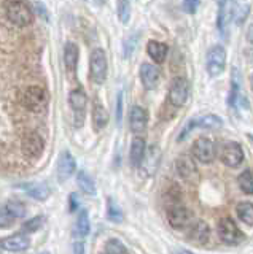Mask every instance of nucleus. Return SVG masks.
Returning <instances> with one entry per match:
<instances>
[{"instance_id": "obj_7", "label": "nucleus", "mask_w": 253, "mask_h": 254, "mask_svg": "<svg viewBox=\"0 0 253 254\" xmlns=\"http://www.w3.org/2000/svg\"><path fill=\"white\" fill-rule=\"evenodd\" d=\"M69 103L72 107L75 113V126L82 127L84 121V113H86V105H88V97L83 89H74L69 95Z\"/></svg>"}, {"instance_id": "obj_24", "label": "nucleus", "mask_w": 253, "mask_h": 254, "mask_svg": "<svg viewBox=\"0 0 253 254\" xmlns=\"http://www.w3.org/2000/svg\"><path fill=\"white\" fill-rule=\"evenodd\" d=\"M160 157H161L160 156V149H158L156 146H152L148 149V153H145L144 161H142V164H140V165H144L145 173L152 175L156 170L158 162H160Z\"/></svg>"}, {"instance_id": "obj_8", "label": "nucleus", "mask_w": 253, "mask_h": 254, "mask_svg": "<svg viewBox=\"0 0 253 254\" xmlns=\"http://www.w3.org/2000/svg\"><path fill=\"white\" fill-rule=\"evenodd\" d=\"M189 97V84L185 78H175L169 91V100L173 107H183Z\"/></svg>"}, {"instance_id": "obj_10", "label": "nucleus", "mask_w": 253, "mask_h": 254, "mask_svg": "<svg viewBox=\"0 0 253 254\" xmlns=\"http://www.w3.org/2000/svg\"><path fill=\"white\" fill-rule=\"evenodd\" d=\"M220 157H221V162H223L225 165L237 167V165H241L244 161V151L239 145H237V143L229 141V143H226V145H223V148H221Z\"/></svg>"}, {"instance_id": "obj_41", "label": "nucleus", "mask_w": 253, "mask_h": 254, "mask_svg": "<svg viewBox=\"0 0 253 254\" xmlns=\"http://www.w3.org/2000/svg\"><path fill=\"white\" fill-rule=\"evenodd\" d=\"M77 206H78L77 197H75V194H72V195H70V211H75Z\"/></svg>"}, {"instance_id": "obj_40", "label": "nucleus", "mask_w": 253, "mask_h": 254, "mask_svg": "<svg viewBox=\"0 0 253 254\" xmlns=\"http://www.w3.org/2000/svg\"><path fill=\"white\" fill-rule=\"evenodd\" d=\"M74 254H84V245L83 243H75L74 245Z\"/></svg>"}, {"instance_id": "obj_13", "label": "nucleus", "mask_w": 253, "mask_h": 254, "mask_svg": "<svg viewBox=\"0 0 253 254\" xmlns=\"http://www.w3.org/2000/svg\"><path fill=\"white\" fill-rule=\"evenodd\" d=\"M177 172L183 180L194 183L199 178V172H197V167L194 161L189 156H180L177 159Z\"/></svg>"}, {"instance_id": "obj_14", "label": "nucleus", "mask_w": 253, "mask_h": 254, "mask_svg": "<svg viewBox=\"0 0 253 254\" xmlns=\"http://www.w3.org/2000/svg\"><path fill=\"white\" fill-rule=\"evenodd\" d=\"M147 121H148V113L145 108L139 105H134L131 108L129 115V127L134 133H142L147 129Z\"/></svg>"}, {"instance_id": "obj_42", "label": "nucleus", "mask_w": 253, "mask_h": 254, "mask_svg": "<svg viewBox=\"0 0 253 254\" xmlns=\"http://www.w3.org/2000/svg\"><path fill=\"white\" fill-rule=\"evenodd\" d=\"M247 40H249L250 43H253V24L247 29Z\"/></svg>"}, {"instance_id": "obj_19", "label": "nucleus", "mask_w": 253, "mask_h": 254, "mask_svg": "<svg viewBox=\"0 0 253 254\" xmlns=\"http://www.w3.org/2000/svg\"><path fill=\"white\" fill-rule=\"evenodd\" d=\"M209 237H210V229L204 221L194 222V224L191 226V229H189V240H193L199 245L207 243Z\"/></svg>"}, {"instance_id": "obj_20", "label": "nucleus", "mask_w": 253, "mask_h": 254, "mask_svg": "<svg viewBox=\"0 0 253 254\" xmlns=\"http://www.w3.org/2000/svg\"><path fill=\"white\" fill-rule=\"evenodd\" d=\"M147 153V146H145V140L144 138H134L132 145H131V164L134 167H140L142 161H144Z\"/></svg>"}, {"instance_id": "obj_11", "label": "nucleus", "mask_w": 253, "mask_h": 254, "mask_svg": "<svg viewBox=\"0 0 253 254\" xmlns=\"http://www.w3.org/2000/svg\"><path fill=\"white\" fill-rule=\"evenodd\" d=\"M168 219L173 229H185L191 221V213L181 205H172L168 211Z\"/></svg>"}, {"instance_id": "obj_3", "label": "nucleus", "mask_w": 253, "mask_h": 254, "mask_svg": "<svg viewBox=\"0 0 253 254\" xmlns=\"http://www.w3.org/2000/svg\"><path fill=\"white\" fill-rule=\"evenodd\" d=\"M107 54L102 48H96L91 53V78L96 84H104L107 79Z\"/></svg>"}, {"instance_id": "obj_26", "label": "nucleus", "mask_w": 253, "mask_h": 254, "mask_svg": "<svg viewBox=\"0 0 253 254\" xmlns=\"http://www.w3.org/2000/svg\"><path fill=\"white\" fill-rule=\"evenodd\" d=\"M77 183H78V186H80V189L83 190L84 194L96 195V185H94V180L84 170L78 172V175H77Z\"/></svg>"}, {"instance_id": "obj_30", "label": "nucleus", "mask_w": 253, "mask_h": 254, "mask_svg": "<svg viewBox=\"0 0 253 254\" xmlns=\"http://www.w3.org/2000/svg\"><path fill=\"white\" fill-rule=\"evenodd\" d=\"M105 253L107 254H128V248L120 242L118 238H110L105 243Z\"/></svg>"}, {"instance_id": "obj_23", "label": "nucleus", "mask_w": 253, "mask_h": 254, "mask_svg": "<svg viewBox=\"0 0 253 254\" xmlns=\"http://www.w3.org/2000/svg\"><path fill=\"white\" fill-rule=\"evenodd\" d=\"M78 62V48L75 43L67 42L64 46V64L69 71H75Z\"/></svg>"}, {"instance_id": "obj_44", "label": "nucleus", "mask_w": 253, "mask_h": 254, "mask_svg": "<svg viewBox=\"0 0 253 254\" xmlns=\"http://www.w3.org/2000/svg\"><path fill=\"white\" fill-rule=\"evenodd\" d=\"M250 84H252V89H253V75H252V79H250Z\"/></svg>"}, {"instance_id": "obj_27", "label": "nucleus", "mask_w": 253, "mask_h": 254, "mask_svg": "<svg viewBox=\"0 0 253 254\" xmlns=\"http://www.w3.org/2000/svg\"><path fill=\"white\" fill-rule=\"evenodd\" d=\"M236 213L237 218H239L242 222L249 226H253V203L250 202H241L236 206Z\"/></svg>"}, {"instance_id": "obj_38", "label": "nucleus", "mask_w": 253, "mask_h": 254, "mask_svg": "<svg viewBox=\"0 0 253 254\" xmlns=\"http://www.w3.org/2000/svg\"><path fill=\"white\" fill-rule=\"evenodd\" d=\"M121 118H123V92L118 94V99H116V121H118V124L121 123Z\"/></svg>"}, {"instance_id": "obj_2", "label": "nucleus", "mask_w": 253, "mask_h": 254, "mask_svg": "<svg viewBox=\"0 0 253 254\" xmlns=\"http://www.w3.org/2000/svg\"><path fill=\"white\" fill-rule=\"evenodd\" d=\"M6 16H8V19L13 24H16L19 27L29 26L34 19L32 10L22 0H11V2H8V5H6Z\"/></svg>"}, {"instance_id": "obj_39", "label": "nucleus", "mask_w": 253, "mask_h": 254, "mask_svg": "<svg viewBox=\"0 0 253 254\" xmlns=\"http://www.w3.org/2000/svg\"><path fill=\"white\" fill-rule=\"evenodd\" d=\"M131 40H126V58L132 53V50H134V46H136V43H137V38L136 37H129Z\"/></svg>"}, {"instance_id": "obj_45", "label": "nucleus", "mask_w": 253, "mask_h": 254, "mask_svg": "<svg viewBox=\"0 0 253 254\" xmlns=\"http://www.w3.org/2000/svg\"><path fill=\"white\" fill-rule=\"evenodd\" d=\"M40 254H50L48 251H45V253H40Z\"/></svg>"}, {"instance_id": "obj_17", "label": "nucleus", "mask_w": 253, "mask_h": 254, "mask_svg": "<svg viewBox=\"0 0 253 254\" xmlns=\"http://www.w3.org/2000/svg\"><path fill=\"white\" fill-rule=\"evenodd\" d=\"M19 188L24 189L29 197H32L35 200H40V202L46 200L51 194V189L46 183H24V185H21Z\"/></svg>"}, {"instance_id": "obj_15", "label": "nucleus", "mask_w": 253, "mask_h": 254, "mask_svg": "<svg viewBox=\"0 0 253 254\" xmlns=\"http://www.w3.org/2000/svg\"><path fill=\"white\" fill-rule=\"evenodd\" d=\"M140 79L145 89L152 91L160 83V68L153 64H142L140 67Z\"/></svg>"}, {"instance_id": "obj_18", "label": "nucleus", "mask_w": 253, "mask_h": 254, "mask_svg": "<svg viewBox=\"0 0 253 254\" xmlns=\"http://www.w3.org/2000/svg\"><path fill=\"white\" fill-rule=\"evenodd\" d=\"M0 245H2L5 250L18 253V251L27 250L29 245H30V240H29V237L26 234H14V235H10V237L3 238Z\"/></svg>"}, {"instance_id": "obj_43", "label": "nucleus", "mask_w": 253, "mask_h": 254, "mask_svg": "<svg viewBox=\"0 0 253 254\" xmlns=\"http://www.w3.org/2000/svg\"><path fill=\"white\" fill-rule=\"evenodd\" d=\"M178 254H194V253H191V251H186V250H185V251H180Z\"/></svg>"}, {"instance_id": "obj_12", "label": "nucleus", "mask_w": 253, "mask_h": 254, "mask_svg": "<svg viewBox=\"0 0 253 254\" xmlns=\"http://www.w3.org/2000/svg\"><path fill=\"white\" fill-rule=\"evenodd\" d=\"M43 148H45L43 138L38 133H35V132L29 133L27 137L22 140V143H21L22 154L27 156V157H37V156H40Z\"/></svg>"}, {"instance_id": "obj_4", "label": "nucleus", "mask_w": 253, "mask_h": 254, "mask_svg": "<svg viewBox=\"0 0 253 254\" xmlns=\"http://www.w3.org/2000/svg\"><path fill=\"white\" fill-rule=\"evenodd\" d=\"M207 71L210 76H218L223 73L225 65H226V51L223 46H212L207 53Z\"/></svg>"}, {"instance_id": "obj_37", "label": "nucleus", "mask_w": 253, "mask_h": 254, "mask_svg": "<svg viewBox=\"0 0 253 254\" xmlns=\"http://www.w3.org/2000/svg\"><path fill=\"white\" fill-rule=\"evenodd\" d=\"M197 6H199V0H183V8L189 14H194Z\"/></svg>"}, {"instance_id": "obj_1", "label": "nucleus", "mask_w": 253, "mask_h": 254, "mask_svg": "<svg viewBox=\"0 0 253 254\" xmlns=\"http://www.w3.org/2000/svg\"><path fill=\"white\" fill-rule=\"evenodd\" d=\"M21 103L27 110L40 113V111H43L46 105H48V94H46L43 87L30 86L21 94Z\"/></svg>"}, {"instance_id": "obj_9", "label": "nucleus", "mask_w": 253, "mask_h": 254, "mask_svg": "<svg viewBox=\"0 0 253 254\" xmlns=\"http://www.w3.org/2000/svg\"><path fill=\"white\" fill-rule=\"evenodd\" d=\"M218 3V30L221 37H228L229 34V22L233 18V0H217Z\"/></svg>"}, {"instance_id": "obj_34", "label": "nucleus", "mask_w": 253, "mask_h": 254, "mask_svg": "<svg viewBox=\"0 0 253 254\" xmlns=\"http://www.w3.org/2000/svg\"><path fill=\"white\" fill-rule=\"evenodd\" d=\"M108 219L113 221V222H121L123 221V213L120 210V206H118L112 198H108Z\"/></svg>"}, {"instance_id": "obj_28", "label": "nucleus", "mask_w": 253, "mask_h": 254, "mask_svg": "<svg viewBox=\"0 0 253 254\" xmlns=\"http://www.w3.org/2000/svg\"><path fill=\"white\" fill-rule=\"evenodd\" d=\"M91 230V224H89V214L86 210H83L80 213V216L77 219V224H75V234L78 237H86L89 234Z\"/></svg>"}, {"instance_id": "obj_6", "label": "nucleus", "mask_w": 253, "mask_h": 254, "mask_svg": "<svg viewBox=\"0 0 253 254\" xmlns=\"http://www.w3.org/2000/svg\"><path fill=\"white\" fill-rule=\"evenodd\" d=\"M191 153L194 159H197L202 164H210L217 156V148L215 143L209 138H199L194 141V145L191 148Z\"/></svg>"}, {"instance_id": "obj_29", "label": "nucleus", "mask_w": 253, "mask_h": 254, "mask_svg": "<svg viewBox=\"0 0 253 254\" xmlns=\"http://www.w3.org/2000/svg\"><path fill=\"white\" fill-rule=\"evenodd\" d=\"M239 188L242 189V192L252 195L253 194V175L250 170H245L239 175Z\"/></svg>"}, {"instance_id": "obj_25", "label": "nucleus", "mask_w": 253, "mask_h": 254, "mask_svg": "<svg viewBox=\"0 0 253 254\" xmlns=\"http://www.w3.org/2000/svg\"><path fill=\"white\" fill-rule=\"evenodd\" d=\"M92 123H94V129H96V130H102L108 124V113H107V110L100 105V103H96V105H94Z\"/></svg>"}, {"instance_id": "obj_32", "label": "nucleus", "mask_w": 253, "mask_h": 254, "mask_svg": "<svg viewBox=\"0 0 253 254\" xmlns=\"http://www.w3.org/2000/svg\"><path fill=\"white\" fill-rule=\"evenodd\" d=\"M118 18L123 24H128L131 19V5L129 0H120L118 2Z\"/></svg>"}, {"instance_id": "obj_5", "label": "nucleus", "mask_w": 253, "mask_h": 254, "mask_svg": "<svg viewBox=\"0 0 253 254\" xmlns=\"http://www.w3.org/2000/svg\"><path fill=\"white\" fill-rule=\"evenodd\" d=\"M218 235L228 245H237L244 240V234L231 218H223L218 222Z\"/></svg>"}, {"instance_id": "obj_36", "label": "nucleus", "mask_w": 253, "mask_h": 254, "mask_svg": "<svg viewBox=\"0 0 253 254\" xmlns=\"http://www.w3.org/2000/svg\"><path fill=\"white\" fill-rule=\"evenodd\" d=\"M249 10L250 8L247 5H244L241 8H237V14H236V22H237V26H241V24L245 21V18H247V14H249Z\"/></svg>"}, {"instance_id": "obj_16", "label": "nucleus", "mask_w": 253, "mask_h": 254, "mask_svg": "<svg viewBox=\"0 0 253 254\" xmlns=\"http://www.w3.org/2000/svg\"><path fill=\"white\" fill-rule=\"evenodd\" d=\"M75 169H77V164H75L74 156L70 154L69 151H64L58 161V178L61 181H66L67 178L72 177Z\"/></svg>"}, {"instance_id": "obj_33", "label": "nucleus", "mask_w": 253, "mask_h": 254, "mask_svg": "<svg viewBox=\"0 0 253 254\" xmlns=\"http://www.w3.org/2000/svg\"><path fill=\"white\" fill-rule=\"evenodd\" d=\"M42 224H43V216H35L32 219H29L22 224V234L37 232V230L42 227Z\"/></svg>"}, {"instance_id": "obj_31", "label": "nucleus", "mask_w": 253, "mask_h": 254, "mask_svg": "<svg viewBox=\"0 0 253 254\" xmlns=\"http://www.w3.org/2000/svg\"><path fill=\"white\" fill-rule=\"evenodd\" d=\"M5 206H6V210H8V213L11 214L14 219L26 216V206L22 205L21 202H18V200H10Z\"/></svg>"}, {"instance_id": "obj_21", "label": "nucleus", "mask_w": 253, "mask_h": 254, "mask_svg": "<svg viewBox=\"0 0 253 254\" xmlns=\"http://www.w3.org/2000/svg\"><path fill=\"white\" fill-rule=\"evenodd\" d=\"M193 124L194 129H220L223 126V121L221 118H218L217 115H205L201 118H193Z\"/></svg>"}, {"instance_id": "obj_35", "label": "nucleus", "mask_w": 253, "mask_h": 254, "mask_svg": "<svg viewBox=\"0 0 253 254\" xmlns=\"http://www.w3.org/2000/svg\"><path fill=\"white\" fill-rule=\"evenodd\" d=\"M13 221H14V218L8 213V210H6V206L0 205V227H2V229L10 227V226L13 224Z\"/></svg>"}, {"instance_id": "obj_22", "label": "nucleus", "mask_w": 253, "mask_h": 254, "mask_svg": "<svg viewBox=\"0 0 253 254\" xmlns=\"http://www.w3.org/2000/svg\"><path fill=\"white\" fill-rule=\"evenodd\" d=\"M147 53L156 64H161V62H164L166 56H168V46L161 42H155V40H152V42H148V45H147Z\"/></svg>"}]
</instances>
